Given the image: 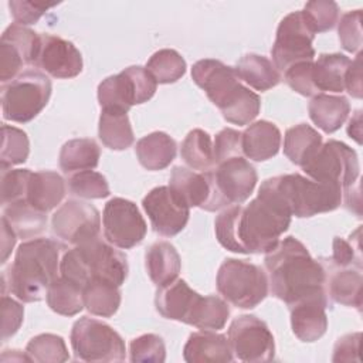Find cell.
Returning <instances> with one entry per match:
<instances>
[{
	"instance_id": "obj_1",
	"label": "cell",
	"mask_w": 363,
	"mask_h": 363,
	"mask_svg": "<svg viewBox=\"0 0 363 363\" xmlns=\"http://www.w3.org/2000/svg\"><path fill=\"white\" fill-rule=\"evenodd\" d=\"M291 217L289 208L267 179L250 204L224 208L214 221V231L218 242L228 251L265 254L289 228Z\"/></svg>"
},
{
	"instance_id": "obj_2",
	"label": "cell",
	"mask_w": 363,
	"mask_h": 363,
	"mask_svg": "<svg viewBox=\"0 0 363 363\" xmlns=\"http://www.w3.org/2000/svg\"><path fill=\"white\" fill-rule=\"evenodd\" d=\"M265 268L268 272V289L284 301L292 303L326 294L325 268L313 259L306 247L295 237L289 235L265 252Z\"/></svg>"
},
{
	"instance_id": "obj_3",
	"label": "cell",
	"mask_w": 363,
	"mask_h": 363,
	"mask_svg": "<svg viewBox=\"0 0 363 363\" xmlns=\"http://www.w3.org/2000/svg\"><path fill=\"white\" fill-rule=\"evenodd\" d=\"M61 245L50 238H33L18 245L13 264L3 272V294L23 302H38L57 278Z\"/></svg>"
},
{
	"instance_id": "obj_4",
	"label": "cell",
	"mask_w": 363,
	"mask_h": 363,
	"mask_svg": "<svg viewBox=\"0 0 363 363\" xmlns=\"http://www.w3.org/2000/svg\"><path fill=\"white\" fill-rule=\"evenodd\" d=\"M191 78L221 111L227 122L244 126L259 113V96L241 84L235 68L218 60L206 58L193 65Z\"/></svg>"
},
{
	"instance_id": "obj_5",
	"label": "cell",
	"mask_w": 363,
	"mask_h": 363,
	"mask_svg": "<svg viewBox=\"0 0 363 363\" xmlns=\"http://www.w3.org/2000/svg\"><path fill=\"white\" fill-rule=\"evenodd\" d=\"M128 271L126 255L99 238L68 250L60 262L61 277L81 288L96 279L121 286L128 277Z\"/></svg>"
},
{
	"instance_id": "obj_6",
	"label": "cell",
	"mask_w": 363,
	"mask_h": 363,
	"mask_svg": "<svg viewBox=\"0 0 363 363\" xmlns=\"http://www.w3.org/2000/svg\"><path fill=\"white\" fill-rule=\"evenodd\" d=\"M269 180L291 214L298 218L333 211L343 199L340 187L309 180L298 173L281 174Z\"/></svg>"
},
{
	"instance_id": "obj_7",
	"label": "cell",
	"mask_w": 363,
	"mask_h": 363,
	"mask_svg": "<svg viewBox=\"0 0 363 363\" xmlns=\"http://www.w3.org/2000/svg\"><path fill=\"white\" fill-rule=\"evenodd\" d=\"M217 291L231 305L252 309L268 295V277L264 269L245 259L227 258L217 272Z\"/></svg>"
},
{
	"instance_id": "obj_8",
	"label": "cell",
	"mask_w": 363,
	"mask_h": 363,
	"mask_svg": "<svg viewBox=\"0 0 363 363\" xmlns=\"http://www.w3.org/2000/svg\"><path fill=\"white\" fill-rule=\"evenodd\" d=\"M52 85L38 69H26L16 79L3 85V118L17 123L33 121L48 104Z\"/></svg>"
},
{
	"instance_id": "obj_9",
	"label": "cell",
	"mask_w": 363,
	"mask_h": 363,
	"mask_svg": "<svg viewBox=\"0 0 363 363\" xmlns=\"http://www.w3.org/2000/svg\"><path fill=\"white\" fill-rule=\"evenodd\" d=\"M71 346L77 359L84 362H123L125 342L109 325L82 316L71 329Z\"/></svg>"
},
{
	"instance_id": "obj_10",
	"label": "cell",
	"mask_w": 363,
	"mask_h": 363,
	"mask_svg": "<svg viewBox=\"0 0 363 363\" xmlns=\"http://www.w3.org/2000/svg\"><path fill=\"white\" fill-rule=\"evenodd\" d=\"M312 180L337 186L343 193L350 189L359 177V159L356 152L340 140L330 139L322 143L315 156L302 166Z\"/></svg>"
},
{
	"instance_id": "obj_11",
	"label": "cell",
	"mask_w": 363,
	"mask_h": 363,
	"mask_svg": "<svg viewBox=\"0 0 363 363\" xmlns=\"http://www.w3.org/2000/svg\"><path fill=\"white\" fill-rule=\"evenodd\" d=\"M156 88L157 82L146 68L132 65L105 78L98 85V101L102 109L128 112L133 105L147 102L155 95Z\"/></svg>"
},
{
	"instance_id": "obj_12",
	"label": "cell",
	"mask_w": 363,
	"mask_h": 363,
	"mask_svg": "<svg viewBox=\"0 0 363 363\" xmlns=\"http://www.w3.org/2000/svg\"><path fill=\"white\" fill-rule=\"evenodd\" d=\"M315 34L306 26L301 10L286 14L277 28V37L271 48L272 64L278 71L285 72L289 67L313 61L315 50L312 47Z\"/></svg>"
},
{
	"instance_id": "obj_13",
	"label": "cell",
	"mask_w": 363,
	"mask_h": 363,
	"mask_svg": "<svg viewBox=\"0 0 363 363\" xmlns=\"http://www.w3.org/2000/svg\"><path fill=\"white\" fill-rule=\"evenodd\" d=\"M227 339L233 354L241 362L261 363L275 357L274 336L267 323L254 315L237 316Z\"/></svg>"
},
{
	"instance_id": "obj_14",
	"label": "cell",
	"mask_w": 363,
	"mask_h": 363,
	"mask_svg": "<svg viewBox=\"0 0 363 363\" xmlns=\"http://www.w3.org/2000/svg\"><path fill=\"white\" fill-rule=\"evenodd\" d=\"M102 224L106 241L122 250L140 244L147 231L146 221L136 204L122 197H113L105 204Z\"/></svg>"
},
{
	"instance_id": "obj_15",
	"label": "cell",
	"mask_w": 363,
	"mask_h": 363,
	"mask_svg": "<svg viewBox=\"0 0 363 363\" xmlns=\"http://www.w3.org/2000/svg\"><path fill=\"white\" fill-rule=\"evenodd\" d=\"M52 233L71 245L99 238V211L85 201L67 200L51 218Z\"/></svg>"
},
{
	"instance_id": "obj_16",
	"label": "cell",
	"mask_w": 363,
	"mask_h": 363,
	"mask_svg": "<svg viewBox=\"0 0 363 363\" xmlns=\"http://www.w3.org/2000/svg\"><path fill=\"white\" fill-rule=\"evenodd\" d=\"M142 206L153 230L163 237L179 234L190 217V207L169 186L152 189L143 197Z\"/></svg>"
},
{
	"instance_id": "obj_17",
	"label": "cell",
	"mask_w": 363,
	"mask_h": 363,
	"mask_svg": "<svg viewBox=\"0 0 363 363\" xmlns=\"http://www.w3.org/2000/svg\"><path fill=\"white\" fill-rule=\"evenodd\" d=\"M211 170L197 173L187 167L176 166L172 170L169 187L189 207H199L206 211L227 208L230 206L220 196Z\"/></svg>"
},
{
	"instance_id": "obj_18",
	"label": "cell",
	"mask_w": 363,
	"mask_h": 363,
	"mask_svg": "<svg viewBox=\"0 0 363 363\" xmlns=\"http://www.w3.org/2000/svg\"><path fill=\"white\" fill-rule=\"evenodd\" d=\"M34 65L58 79L75 78L82 71V55L68 40L48 33L40 34Z\"/></svg>"
},
{
	"instance_id": "obj_19",
	"label": "cell",
	"mask_w": 363,
	"mask_h": 363,
	"mask_svg": "<svg viewBox=\"0 0 363 363\" xmlns=\"http://www.w3.org/2000/svg\"><path fill=\"white\" fill-rule=\"evenodd\" d=\"M211 173L220 196L228 206L244 203L258 182L255 167L242 156L231 157L216 164Z\"/></svg>"
},
{
	"instance_id": "obj_20",
	"label": "cell",
	"mask_w": 363,
	"mask_h": 363,
	"mask_svg": "<svg viewBox=\"0 0 363 363\" xmlns=\"http://www.w3.org/2000/svg\"><path fill=\"white\" fill-rule=\"evenodd\" d=\"M291 326L294 335L302 342H315L320 339L328 329V295L320 294L292 303Z\"/></svg>"
},
{
	"instance_id": "obj_21",
	"label": "cell",
	"mask_w": 363,
	"mask_h": 363,
	"mask_svg": "<svg viewBox=\"0 0 363 363\" xmlns=\"http://www.w3.org/2000/svg\"><path fill=\"white\" fill-rule=\"evenodd\" d=\"M201 295L193 291L184 279L160 286L155 296L156 311L166 319L190 325Z\"/></svg>"
},
{
	"instance_id": "obj_22",
	"label": "cell",
	"mask_w": 363,
	"mask_h": 363,
	"mask_svg": "<svg viewBox=\"0 0 363 363\" xmlns=\"http://www.w3.org/2000/svg\"><path fill=\"white\" fill-rule=\"evenodd\" d=\"M183 357L189 363H227L233 360V352L227 336L213 330H200L189 336Z\"/></svg>"
},
{
	"instance_id": "obj_23",
	"label": "cell",
	"mask_w": 363,
	"mask_h": 363,
	"mask_svg": "<svg viewBox=\"0 0 363 363\" xmlns=\"http://www.w3.org/2000/svg\"><path fill=\"white\" fill-rule=\"evenodd\" d=\"M242 155L254 162L274 157L281 147V132L269 121H257L241 133Z\"/></svg>"
},
{
	"instance_id": "obj_24",
	"label": "cell",
	"mask_w": 363,
	"mask_h": 363,
	"mask_svg": "<svg viewBox=\"0 0 363 363\" xmlns=\"http://www.w3.org/2000/svg\"><path fill=\"white\" fill-rule=\"evenodd\" d=\"M65 196V182L51 170L31 173L26 200L38 211L48 213L55 208Z\"/></svg>"
},
{
	"instance_id": "obj_25",
	"label": "cell",
	"mask_w": 363,
	"mask_h": 363,
	"mask_svg": "<svg viewBox=\"0 0 363 363\" xmlns=\"http://www.w3.org/2000/svg\"><path fill=\"white\" fill-rule=\"evenodd\" d=\"M145 265L150 281L157 286H164L174 279L182 269L177 250L167 241L153 242L145 252Z\"/></svg>"
},
{
	"instance_id": "obj_26",
	"label": "cell",
	"mask_w": 363,
	"mask_h": 363,
	"mask_svg": "<svg viewBox=\"0 0 363 363\" xmlns=\"http://www.w3.org/2000/svg\"><path fill=\"white\" fill-rule=\"evenodd\" d=\"M308 112L311 121L322 129L325 133H333L346 122L350 104L342 95H329V94H318L312 96Z\"/></svg>"
},
{
	"instance_id": "obj_27",
	"label": "cell",
	"mask_w": 363,
	"mask_h": 363,
	"mask_svg": "<svg viewBox=\"0 0 363 363\" xmlns=\"http://www.w3.org/2000/svg\"><path fill=\"white\" fill-rule=\"evenodd\" d=\"M135 153L147 170L166 169L176 157L177 145L166 132H152L136 142Z\"/></svg>"
},
{
	"instance_id": "obj_28",
	"label": "cell",
	"mask_w": 363,
	"mask_h": 363,
	"mask_svg": "<svg viewBox=\"0 0 363 363\" xmlns=\"http://www.w3.org/2000/svg\"><path fill=\"white\" fill-rule=\"evenodd\" d=\"M350 60L339 52L320 54L312 65V81L319 94L345 91V77Z\"/></svg>"
},
{
	"instance_id": "obj_29",
	"label": "cell",
	"mask_w": 363,
	"mask_h": 363,
	"mask_svg": "<svg viewBox=\"0 0 363 363\" xmlns=\"http://www.w3.org/2000/svg\"><path fill=\"white\" fill-rule=\"evenodd\" d=\"M98 136L101 142L112 150L128 149L135 140L128 112L118 109H102L98 125Z\"/></svg>"
},
{
	"instance_id": "obj_30",
	"label": "cell",
	"mask_w": 363,
	"mask_h": 363,
	"mask_svg": "<svg viewBox=\"0 0 363 363\" xmlns=\"http://www.w3.org/2000/svg\"><path fill=\"white\" fill-rule=\"evenodd\" d=\"M99 157L101 149L94 139H71L61 147L60 167L65 174L92 170L98 166Z\"/></svg>"
},
{
	"instance_id": "obj_31",
	"label": "cell",
	"mask_w": 363,
	"mask_h": 363,
	"mask_svg": "<svg viewBox=\"0 0 363 363\" xmlns=\"http://www.w3.org/2000/svg\"><path fill=\"white\" fill-rule=\"evenodd\" d=\"M322 146V135L306 123L289 128L284 138L285 156L298 166L309 162Z\"/></svg>"
},
{
	"instance_id": "obj_32",
	"label": "cell",
	"mask_w": 363,
	"mask_h": 363,
	"mask_svg": "<svg viewBox=\"0 0 363 363\" xmlns=\"http://www.w3.org/2000/svg\"><path fill=\"white\" fill-rule=\"evenodd\" d=\"M235 71L241 81L261 92L277 86L281 81V75L272 61L258 54L244 55L237 62Z\"/></svg>"
},
{
	"instance_id": "obj_33",
	"label": "cell",
	"mask_w": 363,
	"mask_h": 363,
	"mask_svg": "<svg viewBox=\"0 0 363 363\" xmlns=\"http://www.w3.org/2000/svg\"><path fill=\"white\" fill-rule=\"evenodd\" d=\"M3 217L7 220L18 238L40 235L47 225V216L34 208L27 200H20L3 207Z\"/></svg>"
},
{
	"instance_id": "obj_34",
	"label": "cell",
	"mask_w": 363,
	"mask_h": 363,
	"mask_svg": "<svg viewBox=\"0 0 363 363\" xmlns=\"http://www.w3.org/2000/svg\"><path fill=\"white\" fill-rule=\"evenodd\" d=\"M82 299L89 313L111 318L121 306V291L119 286L112 282L96 279L82 288Z\"/></svg>"
},
{
	"instance_id": "obj_35",
	"label": "cell",
	"mask_w": 363,
	"mask_h": 363,
	"mask_svg": "<svg viewBox=\"0 0 363 363\" xmlns=\"http://www.w3.org/2000/svg\"><path fill=\"white\" fill-rule=\"evenodd\" d=\"M362 268L356 267H346L333 272L328 282L329 295L335 302L359 311L362 308Z\"/></svg>"
},
{
	"instance_id": "obj_36",
	"label": "cell",
	"mask_w": 363,
	"mask_h": 363,
	"mask_svg": "<svg viewBox=\"0 0 363 363\" xmlns=\"http://www.w3.org/2000/svg\"><path fill=\"white\" fill-rule=\"evenodd\" d=\"M180 156L193 170L208 172L216 166L213 140L203 129H193L187 133L182 142Z\"/></svg>"
},
{
	"instance_id": "obj_37",
	"label": "cell",
	"mask_w": 363,
	"mask_h": 363,
	"mask_svg": "<svg viewBox=\"0 0 363 363\" xmlns=\"http://www.w3.org/2000/svg\"><path fill=\"white\" fill-rule=\"evenodd\" d=\"M45 299L50 309L62 316H74L84 308L82 288L64 277H57L51 282Z\"/></svg>"
},
{
	"instance_id": "obj_38",
	"label": "cell",
	"mask_w": 363,
	"mask_h": 363,
	"mask_svg": "<svg viewBox=\"0 0 363 363\" xmlns=\"http://www.w3.org/2000/svg\"><path fill=\"white\" fill-rule=\"evenodd\" d=\"M145 68L157 84H173L184 75L187 67L184 58L176 50L163 48L149 58Z\"/></svg>"
},
{
	"instance_id": "obj_39",
	"label": "cell",
	"mask_w": 363,
	"mask_h": 363,
	"mask_svg": "<svg viewBox=\"0 0 363 363\" xmlns=\"http://www.w3.org/2000/svg\"><path fill=\"white\" fill-rule=\"evenodd\" d=\"M26 354L30 362L35 363H62L69 359L64 339L52 333H41L30 339Z\"/></svg>"
},
{
	"instance_id": "obj_40",
	"label": "cell",
	"mask_w": 363,
	"mask_h": 363,
	"mask_svg": "<svg viewBox=\"0 0 363 363\" xmlns=\"http://www.w3.org/2000/svg\"><path fill=\"white\" fill-rule=\"evenodd\" d=\"M230 308L225 299L208 295L203 296L191 320V326L201 330H220L227 323Z\"/></svg>"
},
{
	"instance_id": "obj_41",
	"label": "cell",
	"mask_w": 363,
	"mask_h": 363,
	"mask_svg": "<svg viewBox=\"0 0 363 363\" xmlns=\"http://www.w3.org/2000/svg\"><path fill=\"white\" fill-rule=\"evenodd\" d=\"M1 135V169H9L13 164L24 163L30 153V142L26 132L3 123Z\"/></svg>"
},
{
	"instance_id": "obj_42",
	"label": "cell",
	"mask_w": 363,
	"mask_h": 363,
	"mask_svg": "<svg viewBox=\"0 0 363 363\" xmlns=\"http://www.w3.org/2000/svg\"><path fill=\"white\" fill-rule=\"evenodd\" d=\"M301 13L306 26L313 34L332 30L339 20V7L330 0L308 1Z\"/></svg>"
},
{
	"instance_id": "obj_43",
	"label": "cell",
	"mask_w": 363,
	"mask_h": 363,
	"mask_svg": "<svg viewBox=\"0 0 363 363\" xmlns=\"http://www.w3.org/2000/svg\"><path fill=\"white\" fill-rule=\"evenodd\" d=\"M68 190L81 199H104L111 194L105 176L94 170L72 173L68 177Z\"/></svg>"
},
{
	"instance_id": "obj_44",
	"label": "cell",
	"mask_w": 363,
	"mask_h": 363,
	"mask_svg": "<svg viewBox=\"0 0 363 363\" xmlns=\"http://www.w3.org/2000/svg\"><path fill=\"white\" fill-rule=\"evenodd\" d=\"M31 173L30 169H1L0 193L3 207L26 200Z\"/></svg>"
},
{
	"instance_id": "obj_45",
	"label": "cell",
	"mask_w": 363,
	"mask_h": 363,
	"mask_svg": "<svg viewBox=\"0 0 363 363\" xmlns=\"http://www.w3.org/2000/svg\"><path fill=\"white\" fill-rule=\"evenodd\" d=\"M130 362H156L162 363L166 360V347L160 336L146 333L135 337L129 345Z\"/></svg>"
},
{
	"instance_id": "obj_46",
	"label": "cell",
	"mask_w": 363,
	"mask_h": 363,
	"mask_svg": "<svg viewBox=\"0 0 363 363\" xmlns=\"http://www.w3.org/2000/svg\"><path fill=\"white\" fill-rule=\"evenodd\" d=\"M342 47L349 52H360L362 48V10L345 13L337 24Z\"/></svg>"
},
{
	"instance_id": "obj_47",
	"label": "cell",
	"mask_w": 363,
	"mask_h": 363,
	"mask_svg": "<svg viewBox=\"0 0 363 363\" xmlns=\"http://www.w3.org/2000/svg\"><path fill=\"white\" fill-rule=\"evenodd\" d=\"M28 65L24 52L10 41L0 43V81L3 85L16 79L23 67Z\"/></svg>"
},
{
	"instance_id": "obj_48",
	"label": "cell",
	"mask_w": 363,
	"mask_h": 363,
	"mask_svg": "<svg viewBox=\"0 0 363 363\" xmlns=\"http://www.w3.org/2000/svg\"><path fill=\"white\" fill-rule=\"evenodd\" d=\"M312 65L313 61H303L289 67L285 71V82L291 89L303 96H315L319 94L312 81Z\"/></svg>"
},
{
	"instance_id": "obj_49",
	"label": "cell",
	"mask_w": 363,
	"mask_h": 363,
	"mask_svg": "<svg viewBox=\"0 0 363 363\" xmlns=\"http://www.w3.org/2000/svg\"><path fill=\"white\" fill-rule=\"evenodd\" d=\"M213 150L216 164L231 157L242 156L241 132L231 128H224L216 135V139L213 142Z\"/></svg>"
},
{
	"instance_id": "obj_50",
	"label": "cell",
	"mask_w": 363,
	"mask_h": 363,
	"mask_svg": "<svg viewBox=\"0 0 363 363\" xmlns=\"http://www.w3.org/2000/svg\"><path fill=\"white\" fill-rule=\"evenodd\" d=\"M55 3H37V1H27V0H11L9 1V7L11 11L13 18L20 26H30L38 21V18Z\"/></svg>"
},
{
	"instance_id": "obj_51",
	"label": "cell",
	"mask_w": 363,
	"mask_h": 363,
	"mask_svg": "<svg viewBox=\"0 0 363 363\" xmlns=\"http://www.w3.org/2000/svg\"><path fill=\"white\" fill-rule=\"evenodd\" d=\"M1 340L6 342L20 329L23 323L24 308L17 301L4 294L1 296Z\"/></svg>"
},
{
	"instance_id": "obj_52",
	"label": "cell",
	"mask_w": 363,
	"mask_h": 363,
	"mask_svg": "<svg viewBox=\"0 0 363 363\" xmlns=\"http://www.w3.org/2000/svg\"><path fill=\"white\" fill-rule=\"evenodd\" d=\"M332 259H333V264L339 268H346V267L362 268L359 241L354 242V245H353L352 240L347 241L340 237H335Z\"/></svg>"
},
{
	"instance_id": "obj_53",
	"label": "cell",
	"mask_w": 363,
	"mask_h": 363,
	"mask_svg": "<svg viewBox=\"0 0 363 363\" xmlns=\"http://www.w3.org/2000/svg\"><path fill=\"white\" fill-rule=\"evenodd\" d=\"M360 333H349L337 339L333 349V362H353L359 360V345Z\"/></svg>"
},
{
	"instance_id": "obj_54",
	"label": "cell",
	"mask_w": 363,
	"mask_h": 363,
	"mask_svg": "<svg viewBox=\"0 0 363 363\" xmlns=\"http://www.w3.org/2000/svg\"><path fill=\"white\" fill-rule=\"evenodd\" d=\"M345 89L353 96L360 99L362 98V52H357L356 58L350 61L345 77Z\"/></svg>"
},
{
	"instance_id": "obj_55",
	"label": "cell",
	"mask_w": 363,
	"mask_h": 363,
	"mask_svg": "<svg viewBox=\"0 0 363 363\" xmlns=\"http://www.w3.org/2000/svg\"><path fill=\"white\" fill-rule=\"evenodd\" d=\"M17 235L7 223V220L1 216V264H4L11 254Z\"/></svg>"
},
{
	"instance_id": "obj_56",
	"label": "cell",
	"mask_w": 363,
	"mask_h": 363,
	"mask_svg": "<svg viewBox=\"0 0 363 363\" xmlns=\"http://www.w3.org/2000/svg\"><path fill=\"white\" fill-rule=\"evenodd\" d=\"M347 135L350 138H353L357 143H362V111H356L354 116L349 121V126H347Z\"/></svg>"
}]
</instances>
